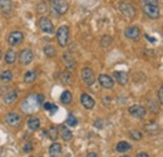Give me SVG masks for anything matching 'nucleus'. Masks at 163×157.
<instances>
[{"mask_svg":"<svg viewBox=\"0 0 163 157\" xmlns=\"http://www.w3.org/2000/svg\"><path fill=\"white\" fill-rule=\"evenodd\" d=\"M146 39H148V40H149V42H152V43H154V42H156V39L151 38V36H149V35H146Z\"/></svg>","mask_w":163,"mask_h":157,"instance_id":"obj_42","label":"nucleus"},{"mask_svg":"<svg viewBox=\"0 0 163 157\" xmlns=\"http://www.w3.org/2000/svg\"><path fill=\"white\" fill-rule=\"evenodd\" d=\"M39 27L42 29V32H44L47 34H51L54 32V24L47 17H42L39 19Z\"/></svg>","mask_w":163,"mask_h":157,"instance_id":"obj_7","label":"nucleus"},{"mask_svg":"<svg viewBox=\"0 0 163 157\" xmlns=\"http://www.w3.org/2000/svg\"><path fill=\"white\" fill-rule=\"evenodd\" d=\"M126 36L128 39H131V40H138L139 39V35H141V32L138 29V27H134V25H132V27H128L124 32Z\"/></svg>","mask_w":163,"mask_h":157,"instance_id":"obj_14","label":"nucleus"},{"mask_svg":"<svg viewBox=\"0 0 163 157\" xmlns=\"http://www.w3.org/2000/svg\"><path fill=\"white\" fill-rule=\"evenodd\" d=\"M151 106H152V107H151V109H152V112H153V113H157L158 111H157V109L154 108V107H156V104H154V102H151Z\"/></svg>","mask_w":163,"mask_h":157,"instance_id":"obj_39","label":"nucleus"},{"mask_svg":"<svg viewBox=\"0 0 163 157\" xmlns=\"http://www.w3.org/2000/svg\"><path fill=\"white\" fill-rule=\"evenodd\" d=\"M43 101H44V96L43 94L29 96V97H26L21 102V109L25 113H33V112H35L39 108V106L43 103Z\"/></svg>","mask_w":163,"mask_h":157,"instance_id":"obj_1","label":"nucleus"},{"mask_svg":"<svg viewBox=\"0 0 163 157\" xmlns=\"http://www.w3.org/2000/svg\"><path fill=\"white\" fill-rule=\"evenodd\" d=\"M63 60H64V63L66 64V67L69 68V69H73V68H75V60H74L72 57H69V56L64 54V56H63Z\"/></svg>","mask_w":163,"mask_h":157,"instance_id":"obj_29","label":"nucleus"},{"mask_svg":"<svg viewBox=\"0 0 163 157\" xmlns=\"http://www.w3.org/2000/svg\"><path fill=\"white\" fill-rule=\"evenodd\" d=\"M45 133L49 136L50 140L55 141V140L58 138V128H57V127H54V126H51V127H49V128L47 129V132H45Z\"/></svg>","mask_w":163,"mask_h":157,"instance_id":"obj_26","label":"nucleus"},{"mask_svg":"<svg viewBox=\"0 0 163 157\" xmlns=\"http://www.w3.org/2000/svg\"><path fill=\"white\" fill-rule=\"evenodd\" d=\"M23 39H24V34L19 30H14V32H11L8 36V42L10 45L13 47H15V45H19L21 42H23Z\"/></svg>","mask_w":163,"mask_h":157,"instance_id":"obj_10","label":"nucleus"},{"mask_svg":"<svg viewBox=\"0 0 163 157\" xmlns=\"http://www.w3.org/2000/svg\"><path fill=\"white\" fill-rule=\"evenodd\" d=\"M131 148H132V146L129 145L128 142H126V141L118 142V143H117V147H116V150H117L118 152H127V151L131 150Z\"/></svg>","mask_w":163,"mask_h":157,"instance_id":"obj_24","label":"nucleus"},{"mask_svg":"<svg viewBox=\"0 0 163 157\" xmlns=\"http://www.w3.org/2000/svg\"><path fill=\"white\" fill-rule=\"evenodd\" d=\"M11 0H0V10L3 11V14L9 15L11 11Z\"/></svg>","mask_w":163,"mask_h":157,"instance_id":"obj_18","label":"nucleus"},{"mask_svg":"<svg viewBox=\"0 0 163 157\" xmlns=\"http://www.w3.org/2000/svg\"><path fill=\"white\" fill-rule=\"evenodd\" d=\"M158 101H159V104L163 103V88L162 87L158 89Z\"/></svg>","mask_w":163,"mask_h":157,"instance_id":"obj_38","label":"nucleus"},{"mask_svg":"<svg viewBox=\"0 0 163 157\" xmlns=\"http://www.w3.org/2000/svg\"><path fill=\"white\" fill-rule=\"evenodd\" d=\"M82 79H83V82L87 84V86H92L94 82H96V74H94V72L90 69V68H83V71H82Z\"/></svg>","mask_w":163,"mask_h":157,"instance_id":"obj_8","label":"nucleus"},{"mask_svg":"<svg viewBox=\"0 0 163 157\" xmlns=\"http://www.w3.org/2000/svg\"><path fill=\"white\" fill-rule=\"evenodd\" d=\"M62 153V145L58 142L51 143V146L49 147V155L50 157H58Z\"/></svg>","mask_w":163,"mask_h":157,"instance_id":"obj_17","label":"nucleus"},{"mask_svg":"<svg viewBox=\"0 0 163 157\" xmlns=\"http://www.w3.org/2000/svg\"><path fill=\"white\" fill-rule=\"evenodd\" d=\"M60 81L64 83V84H72L73 82V78H72V74L69 72H63L60 74Z\"/></svg>","mask_w":163,"mask_h":157,"instance_id":"obj_27","label":"nucleus"},{"mask_svg":"<svg viewBox=\"0 0 163 157\" xmlns=\"http://www.w3.org/2000/svg\"><path fill=\"white\" fill-rule=\"evenodd\" d=\"M112 43V38L109 35H104L102 38V42H100V45L102 47H109V44Z\"/></svg>","mask_w":163,"mask_h":157,"instance_id":"obj_33","label":"nucleus"},{"mask_svg":"<svg viewBox=\"0 0 163 157\" xmlns=\"http://www.w3.org/2000/svg\"><path fill=\"white\" fill-rule=\"evenodd\" d=\"M120 157H131V156H128V155H122Z\"/></svg>","mask_w":163,"mask_h":157,"instance_id":"obj_43","label":"nucleus"},{"mask_svg":"<svg viewBox=\"0 0 163 157\" xmlns=\"http://www.w3.org/2000/svg\"><path fill=\"white\" fill-rule=\"evenodd\" d=\"M43 107H44L45 111H50V113H55L57 109H58L57 106H54V104H51V103H49V102L44 103V104H43Z\"/></svg>","mask_w":163,"mask_h":157,"instance_id":"obj_31","label":"nucleus"},{"mask_svg":"<svg viewBox=\"0 0 163 157\" xmlns=\"http://www.w3.org/2000/svg\"><path fill=\"white\" fill-rule=\"evenodd\" d=\"M60 136H62V138H63L64 141H70L72 137H73V133H72V131L68 128V127L63 126V127L60 128Z\"/></svg>","mask_w":163,"mask_h":157,"instance_id":"obj_21","label":"nucleus"},{"mask_svg":"<svg viewBox=\"0 0 163 157\" xmlns=\"http://www.w3.org/2000/svg\"><path fill=\"white\" fill-rule=\"evenodd\" d=\"M57 39L60 47H65L68 43V39H69V28L66 25H62L59 27L58 32H57Z\"/></svg>","mask_w":163,"mask_h":157,"instance_id":"obj_5","label":"nucleus"},{"mask_svg":"<svg viewBox=\"0 0 163 157\" xmlns=\"http://www.w3.org/2000/svg\"><path fill=\"white\" fill-rule=\"evenodd\" d=\"M113 77H114V79H116L119 84H122V86H126V84L128 83V74H127L126 72H120V71L114 72V73H113Z\"/></svg>","mask_w":163,"mask_h":157,"instance_id":"obj_16","label":"nucleus"},{"mask_svg":"<svg viewBox=\"0 0 163 157\" xmlns=\"http://www.w3.org/2000/svg\"><path fill=\"white\" fill-rule=\"evenodd\" d=\"M98 81L100 83V86L103 88H107V89H112L113 86H114V81H113V78L109 77V75H107V74H100L98 77Z\"/></svg>","mask_w":163,"mask_h":157,"instance_id":"obj_13","label":"nucleus"},{"mask_svg":"<svg viewBox=\"0 0 163 157\" xmlns=\"http://www.w3.org/2000/svg\"><path fill=\"white\" fill-rule=\"evenodd\" d=\"M77 123H78V121H77V118L73 114L68 116V118H66V124L68 126H69V127H74V126H77Z\"/></svg>","mask_w":163,"mask_h":157,"instance_id":"obj_32","label":"nucleus"},{"mask_svg":"<svg viewBox=\"0 0 163 157\" xmlns=\"http://www.w3.org/2000/svg\"><path fill=\"white\" fill-rule=\"evenodd\" d=\"M142 10L149 19H158L159 18V8H158V5L142 4Z\"/></svg>","mask_w":163,"mask_h":157,"instance_id":"obj_4","label":"nucleus"},{"mask_svg":"<svg viewBox=\"0 0 163 157\" xmlns=\"http://www.w3.org/2000/svg\"><path fill=\"white\" fill-rule=\"evenodd\" d=\"M5 122L13 128H18L21 124V116L17 112H10L5 116Z\"/></svg>","mask_w":163,"mask_h":157,"instance_id":"obj_6","label":"nucleus"},{"mask_svg":"<svg viewBox=\"0 0 163 157\" xmlns=\"http://www.w3.org/2000/svg\"><path fill=\"white\" fill-rule=\"evenodd\" d=\"M3 97H4V102L6 103V104H10V103H13L15 99H17V97H18V92L15 89H11V88H3Z\"/></svg>","mask_w":163,"mask_h":157,"instance_id":"obj_11","label":"nucleus"},{"mask_svg":"<svg viewBox=\"0 0 163 157\" xmlns=\"http://www.w3.org/2000/svg\"><path fill=\"white\" fill-rule=\"evenodd\" d=\"M36 72L35 71H28V72H25L24 73V82L26 83H32L36 79Z\"/></svg>","mask_w":163,"mask_h":157,"instance_id":"obj_23","label":"nucleus"},{"mask_svg":"<svg viewBox=\"0 0 163 157\" xmlns=\"http://www.w3.org/2000/svg\"><path fill=\"white\" fill-rule=\"evenodd\" d=\"M4 59H5V62L8 63V64H11V63H14L15 60H17V53L13 49H9L8 52H6V54L4 56Z\"/></svg>","mask_w":163,"mask_h":157,"instance_id":"obj_22","label":"nucleus"},{"mask_svg":"<svg viewBox=\"0 0 163 157\" xmlns=\"http://www.w3.org/2000/svg\"><path fill=\"white\" fill-rule=\"evenodd\" d=\"M119 9L122 11V14H123L124 17H127V18H129V19H133L135 17V6L131 2H127V0L120 2L119 3Z\"/></svg>","mask_w":163,"mask_h":157,"instance_id":"obj_3","label":"nucleus"},{"mask_svg":"<svg viewBox=\"0 0 163 157\" xmlns=\"http://www.w3.org/2000/svg\"><path fill=\"white\" fill-rule=\"evenodd\" d=\"M129 113L135 118H143L146 116V108L143 106H139V104H134V106L129 107Z\"/></svg>","mask_w":163,"mask_h":157,"instance_id":"obj_12","label":"nucleus"},{"mask_svg":"<svg viewBox=\"0 0 163 157\" xmlns=\"http://www.w3.org/2000/svg\"><path fill=\"white\" fill-rule=\"evenodd\" d=\"M87 157H98V155H97V153H94V152H90V153L87 155Z\"/></svg>","mask_w":163,"mask_h":157,"instance_id":"obj_41","label":"nucleus"},{"mask_svg":"<svg viewBox=\"0 0 163 157\" xmlns=\"http://www.w3.org/2000/svg\"><path fill=\"white\" fill-rule=\"evenodd\" d=\"M50 4H51V13L53 15H57V17H60L63 14H65L68 8H69V5H68L66 0H49Z\"/></svg>","mask_w":163,"mask_h":157,"instance_id":"obj_2","label":"nucleus"},{"mask_svg":"<svg viewBox=\"0 0 163 157\" xmlns=\"http://www.w3.org/2000/svg\"><path fill=\"white\" fill-rule=\"evenodd\" d=\"M44 53H45V56L47 57H49V58H53V57H55V54H57V50H55V48H54L53 45H45L44 47Z\"/></svg>","mask_w":163,"mask_h":157,"instance_id":"obj_28","label":"nucleus"},{"mask_svg":"<svg viewBox=\"0 0 163 157\" xmlns=\"http://www.w3.org/2000/svg\"><path fill=\"white\" fill-rule=\"evenodd\" d=\"M0 79H2L3 82H10L11 79H13V73L9 71V69H6V71H4L2 74H0Z\"/></svg>","mask_w":163,"mask_h":157,"instance_id":"obj_30","label":"nucleus"},{"mask_svg":"<svg viewBox=\"0 0 163 157\" xmlns=\"http://www.w3.org/2000/svg\"><path fill=\"white\" fill-rule=\"evenodd\" d=\"M129 136H131L133 140H135V141L142 140V133L139 132V131H131V132H129Z\"/></svg>","mask_w":163,"mask_h":157,"instance_id":"obj_34","label":"nucleus"},{"mask_svg":"<svg viewBox=\"0 0 163 157\" xmlns=\"http://www.w3.org/2000/svg\"><path fill=\"white\" fill-rule=\"evenodd\" d=\"M72 93L69 92V90H64V92L62 93V96H60V102L63 103V104H69L70 102H72Z\"/></svg>","mask_w":163,"mask_h":157,"instance_id":"obj_25","label":"nucleus"},{"mask_svg":"<svg viewBox=\"0 0 163 157\" xmlns=\"http://www.w3.org/2000/svg\"><path fill=\"white\" fill-rule=\"evenodd\" d=\"M137 157H149V155L146 153V152H139V153L137 155Z\"/></svg>","mask_w":163,"mask_h":157,"instance_id":"obj_40","label":"nucleus"},{"mask_svg":"<svg viewBox=\"0 0 163 157\" xmlns=\"http://www.w3.org/2000/svg\"><path fill=\"white\" fill-rule=\"evenodd\" d=\"M23 150H24V152H26V153L32 152V151H33V143H32V142H26V143H24Z\"/></svg>","mask_w":163,"mask_h":157,"instance_id":"obj_36","label":"nucleus"},{"mask_svg":"<svg viewBox=\"0 0 163 157\" xmlns=\"http://www.w3.org/2000/svg\"><path fill=\"white\" fill-rule=\"evenodd\" d=\"M28 127L32 131H36L40 127V120L38 118V117H35V116H32L30 118H29V121H28Z\"/></svg>","mask_w":163,"mask_h":157,"instance_id":"obj_19","label":"nucleus"},{"mask_svg":"<svg viewBox=\"0 0 163 157\" xmlns=\"http://www.w3.org/2000/svg\"><path fill=\"white\" fill-rule=\"evenodd\" d=\"M141 4H152V5H158V0H141Z\"/></svg>","mask_w":163,"mask_h":157,"instance_id":"obj_37","label":"nucleus"},{"mask_svg":"<svg viewBox=\"0 0 163 157\" xmlns=\"http://www.w3.org/2000/svg\"><path fill=\"white\" fill-rule=\"evenodd\" d=\"M47 10H48V8H47V4H45V3H40V4L36 6V11L39 13V14H44Z\"/></svg>","mask_w":163,"mask_h":157,"instance_id":"obj_35","label":"nucleus"},{"mask_svg":"<svg viewBox=\"0 0 163 157\" xmlns=\"http://www.w3.org/2000/svg\"><path fill=\"white\" fill-rule=\"evenodd\" d=\"M2 57H3V52L0 50V59H2Z\"/></svg>","mask_w":163,"mask_h":157,"instance_id":"obj_44","label":"nucleus"},{"mask_svg":"<svg viewBox=\"0 0 163 157\" xmlns=\"http://www.w3.org/2000/svg\"><path fill=\"white\" fill-rule=\"evenodd\" d=\"M34 58V54L30 49H23L20 53H19V62L21 65H28L32 63Z\"/></svg>","mask_w":163,"mask_h":157,"instance_id":"obj_9","label":"nucleus"},{"mask_svg":"<svg viewBox=\"0 0 163 157\" xmlns=\"http://www.w3.org/2000/svg\"><path fill=\"white\" fill-rule=\"evenodd\" d=\"M144 131L147 133H157L159 131V126L156 122H149L144 126Z\"/></svg>","mask_w":163,"mask_h":157,"instance_id":"obj_20","label":"nucleus"},{"mask_svg":"<svg viewBox=\"0 0 163 157\" xmlns=\"http://www.w3.org/2000/svg\"><path fill=\"white\" fill-rule=\"evenodd\" d=\"M80 102H82V104H83V107L87 108V109H92L94 107V104H96L94 99L87 93H83L80 96Z\"/></svg>","mask_w":163,"mask_h":157,"instance_id":"obj_15","label":"nucleus"}]
</instances>
